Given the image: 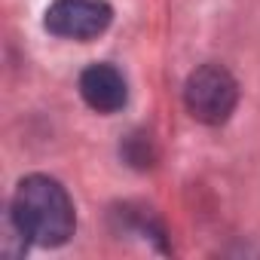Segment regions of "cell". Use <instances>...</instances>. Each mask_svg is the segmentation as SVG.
I'll return each instance as SVG.
<instances>
[{"mask_svg":"<svg viewBox=\"0 0 260 260\" xmlns=\"http://www.w3.org/2000/svg\"><path fill=\"white\" fill-rule=\"evenodd\" d=\"M7 220L31 245L43 248H61L77 230L74 199L49 175H28L19 181Z\"/></svg>","mask_w":260,"mask_h":260,"instance_id":"obj_1","label":"cell"},{"mask_svg":"<svg viewBox=\"0 0 260 260\" xmlns=\"http://www.w3.org/2000/svg\"><path fill=\"white\" fill-rule=\"evenodd\" d=\"M184 104L193 119L223 125L239 104V83L223 64H202L184 83Z\"/></svg>","mask_w":260,"mask_h":260,"instance_id":"obj_2","label":"cell"},{"mask_svg":"<svg viewBox=\"0 0 260 260\" xmlns=\"http://www.w3.org/2000/svg\"><path fill=\"white\" fill-rule=\"evenodd\" d=\"M113 22L107 0H52L46 10V31L61 40H92Z\"/></svg>","mask_w":260,"mask_h":260,"instance_id":"obj_3","label":"cell"},{"mask_svg":"<svg viewBox=\"0 0 260 260\" xmlns=\"http://www.w3.org/2000/svg\"><path fill=\"white\" fill-rule=\"evenodd\" d=\"M80 95H83V101L92 110H98V113H116L128 101V86H125L122 71H116L113 64L95 61V64H89L80 74Z\"/></svg>","mask_w":260,"mask_h":260,"instance_id":"obj_4","label":"cell"},{"mask_svg":"<svg viewBox=\"0 0 260 260\" xmlns=\"http://www.w3.org/2000/svg\"><path fill=\"white\" fill-rule=\"evenodd\" d=\"M119 153H122V159L132 166V169H153V162H156V144H153V135L150 132H141V128H135V132H128L125 138H122V144H119Z\"/></svg>","mask_w":260,"mask_h":260,"instance_id":"obj_5","label":"cell"}]
</instances>
